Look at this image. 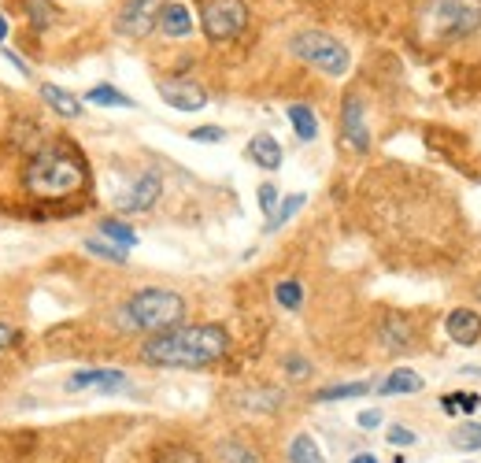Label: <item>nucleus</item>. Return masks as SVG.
Wrapping results in <instances>:
<instances>
[{
  "label": "nucleus",
  "instance_id": "nucleus-1",
  "mask_svg": "<svg viewBox=\"0 0 481 463\" xmlns=\"http://www.w3.org/2000/svg\"><path fill=\"white\" fill-rule=\"evenodd\" d=\"M226 352H230V334L219 323H178L163 334H152L141 345V360L148 368H211Z\"/></svg>",
  "mask_w": 481,
  "mask_h": 463
},
{
  "label": "nucleus",
  "instance_id": "nucleus-2",
  "mask_svg": "<svg viewBox=\"0 0 481 463\" xmlns=\"http://www.w3.org/2000/svg\"><path fill=\"white\" fill-rule=\"evenodd\" d=\"M86 182H89L86 160L63 141H53V145H45V149H37L34 160L27 163V170H22V186H27V193L37 201L70 197V193L86 189Z\"/></svg>",
  "mask_w": 481,
  "mask_h": 463
},
{
  "label": "nucleus",
  "instance_id": "nucleus-3",
  "mask_svg": "<svg viewBox=\"0 0 481 463\" xmlns=\"http://www.w3.org/2000/svg\"><path fill=\"white\" fill-rule=\"evenodd\" d=\"M186 315V301L174 289H137L134 297H126L115 311V327L126 334H163L178 327Z\"/></svg>",
  "mask_w": 481,
  "mask_h": 463
},
{
  "label": "nucleus",
  "instance_id": "nucleus-4",
  "mask_svg": "<svg viewBox=\"0 0 481 463\" xmlns=\"http://www.w3.org/2000/svg\"><path fill=\"white\" fill-rule=\"evenodd\" d=\"M426 41H455L481 30V0H426L419 12Z\"/></svg>",
  "mask_w": 481,
  "mask_h": 463
},
{
  "label": "nucleus",
  "instance_id": "nucleus-5",
  "mask_svg": "<svg viewBox=\"0 0 481 463\" xmlns=\"http://www.w3.org/2000/svg\"><path fill=\"white\" fill-rule=\"evenodd\" d=\"M289 48H293L296 60H303L308 67L322 70V75H330V79H344L348 67H352L348 48L326 30H300V34H293Z\"/></svg>",
  "mask_w": 481,
  "mask_h": 463
},
{
  "label": "nucleus",
  "instance_id": "nucleus-6",
  "mask_svg": "<svg viewBox=\"0 0 481 463\" xmlns=\"http://www.w3.org/2000/svg\"><path fill=\"white\" fill-rule=\"evenodd\" d=\"M200 27H204L208 41H234L248 27V8L245 0H208L200 12Z\"/></svg>",
  "mask_w": 481,
  "mask_h": 463
},
{
  "label": "nucleus",
  "instance_id": "nucleus-7",
  "mask_svg": "<svg viewBox=\"0 0 481 463\" xmlns=\"http://www.w3.org/2000/svg\"><path fill=\"white\" fill-rule=\"evenodd\" d=\"M163 8H167V0H126L115 19V30L122 37H148L160 27Z\"/></svg>",
  "mask_w": 481,
  "mask_h": 463
},
{
  "label": "nucleus",
  "instance_id": "nucleus-8",
  "mask_svg": "<svg viewBox=\"0 0 481 463\" xmlns=\"http://www.w3.org/2000/svg\"><path fill=\"white\" fill-rule=\"evenodd\" d=\"M341 137L352 153H370V127H367V108L360 96H348L341 108Z\"/></svg>",
  "mask_w": 481,
  "mask_h": 463
},
{
  "label": "nucleus",
  "instance_id": "nucleus-9",
  "mask_svg": "<svg viewBox=\"0 0 481 463\" xmlns=\"http://www.w3.org/2000/svg\"><path fill=\"white\" fill-rule=\"evenodd\" d=\"M156 93L163 96L170 108H178V112H200V108H208L204 86H196L193 79H163V82H156Z\"/></svg>",
  "mask_w": 481,
  "mask_h": 463
},
{
  "label": "nucleus",
  "instance_id": "nucleus-10",
  "mask_svg": "<svg viewBox=\"0 0 481 463\" xmlns=\"http://www.w3.org/2000/svg\"><path fill=\"white\" fill-rule=\"evenodd\" d=\"M160 197H163V178L156 175V170H145V175L134 182V189L119 201V211H126V215L148 211V208H156Z\"/></svg>",
  "mask_w": 481,
  "mask_h": 463
},
{
  "label": "nucleus",
  "instance_id": "nucleus-11",
  "mask_svg": "<svg viewBox=\"0 0 481 463\" xmlns=\"http://www.w3.org/2000/svg\"><path fill=\"white\" fill-rule=\"evenodd\" d=\"M444 330L455 345H474V341L481 337V315L470 311V308H455V311H448Z\"/></svg>",
  "mask_w": 481,
  "mask_h": 463
},
{
  "label": "nucleus",
  "instance_id": "nucleus-12",
  "mask_svg": "<svg viewBox=\"0 0 481 463\" xmlns=\"http://www.w3.org/2000/svg\"><path fill=\"white\" fill-rule=\"evenodd\" d=\"M67 389H104V393H115V389H126V375L122 371H104V368H93V371H79L67 378Z\"/></svg>",
  "mask_w": 481,
  "mask_h": 463
},
{
  "label": "nucleus",
  "instance_id": "nucleus-13",
  "mask_svg": "<svg viewBox=\"0 0 481 463\" xmlns=\"http://www.w3.org/2000/svg\"><path fill=\"white\" fill-rule=\"evenodd\" d=\"M382 349L386 352H408V349H415L411 341H415V330H411V323L403 319V315H389V319L382 323Z\"/></svg>",
  "mask_w": 481,
  "mask_h": 463
},
{
  "label": "nucleus",
  "instance_id": "nucleus-14",
  "mask_svg": "<svg viewBox=\"0 0 481 463\" xmlns=\"http://www.w3.org/2000/svg\"><path fill=\"white\" fill-rule=\"evenodd\" d=\"M286 401L282 389H274V385H256V389H241L237 393V404L245 411H278Z\"/></svg>",
  "mask_w": 481,
  "mask_h": 463
},
{
  "label": "nucleus",
  "instance_id": "nucleus-15",
  "mask_svg": "<svg viewBox=\"0 0 481 463\" xmlns=\"http://www.w3.org/2000/svg\"><path fill=\"white\" fill-rule=\"evenodd\" d=\"M248 160L263 170H278L282 167V145H278L270 134H256L248 141Z\"/></svg>",
  "mask_w": 481,
  "mask_h": 463
},
{
  "label": "nucleus",
  "instance_id": "nucleus-16",
  "mask_svg": "<svg viewBox=\"0 0 481 463\" xmlns=\"http://www.w3.org/2000/svg\"><path fill=\"white\" fill-rule=\"evenodd\" d=\"M160 30H163L167 37H186V34H193V15H189V8L178 4V0H167V8H163V15H160Z\"/></svg>",
  "mask_w": 481,
  "mask_h": 463
},
{
  "label": "nucleus",
  "instance_id": "nucleus-17",
  "mask_svg": "<svg viewBox=\"0 0 481 463\" xmlns=\"http://www.w3.org/2000/svg\"><path fill=\"white\" fill-rule=\"evenodd\" d=\"M41 96H45V104L53 108L56 115H63V119H79V115L86 112L79 96L67 93V89H60V86H41Z\"/></svg>",
  "mask_w": 481,
  "mask_h": 463
},
{
  "label": "nucleus",
  "instance_id": "nucleus-18",
  "mask_svg": "<svg viewBox=\"0 0 481 463\" xmlns=\"http://www.w3.org/2000/svg\"><path fill=\"white\" fill-rule=\"evenodd\" d=\"M215 452H219V459L222 463H260V452H256V445H248L245 437H222V442L215 445Z\"/></svg>",
  "mask_w": 481,
  "mask_h": 463
},
{
  "label": "nucleus",
  "instance_id": "nucleus-19",
  "mask_svg": "<svg viewBox=\"0 0 481 463\" xmlns=\"http://www.w3.org/2000/svg\"><path fill=\"white\" fill-rule=\"evenodd\" d=\"M289 123H293L300 141H315L319 137V119H315V112L308 104H289Z\"/></svg>",
  "mask_w": 481,
  "mask_h": 463
},
{
  "label": "nucleus",
  "instance_id": "nucleus-20",
  "mask_svg": "<svg viewBox=\"0 0 481 463\" xmlns=\"http://www.w3.org/2000/svg\"><path fill=\"white\" fill-rule=\"evenodd\" d=\"M100 237H108L112 245H119L122 252L137 245V234H134V227H126L122 219H104V223H100Z\"/></svg>",
  "mask_w": 481,
  "mask_h": 463
},
{
  "label": "nucleus",
  "instance_id": "nucleus-21",
  "mask_svg": "<svg viewBox=\"0 0 481 463\" xmlns=\"http://www.w3.org/2000/svg\"><path fill=\"white\" fill-rule=\"evenodd\" d=\"M377 389H382L386 397H389V393H419V389H422V375H415V371H408V368H400V371H393Z\"/></svg>",
  "mask_w": 481,
  "mask_h": 463
},
{
  "label": "nucleus",
  "instance_id": "nucleus-22",
  "mask_svg": "<svg viewBox=\"0 0 481 463\" xmlns=\"http://www.w3.org/2000/svg\"><path fill=\"white\" fill-rule=\"evenodd\" d=\"M289 459H293V463H326V456H322V449L315 445L311 434H296V437H293Z\"/></svg>",
  "mask_w": 481,
  "mask_h": 463
},
{
  "label": "nucleus",
  "instance_id": "nucleus-23",
  "mask_svg": "<svg viewBox=\"0 0 481 463\" xmlns=\"http://www.w3.org/2000/svg\"><path fill=\"white\" fill-rule=\"evenodd\" d=\"M86 101H89V104H104V108H137L130 96L119 93L115 86H93V89L86 93Z\"/></svg>",
  "mask_w": 481,
  "mask_h": 463
},
{
  "label": "nucleus",
  "instance_id": "nucleus-24",
  "mask_svg": "<svg viewBox=\"0 0 481 463\" xmlns=\"http://www.w3.org/2000/svg\"><path fill=\"white\" fill-rule=\"evenodd\" d=\"M370 389V382H344V385H330V389H319L315 401L326 404V401H348V397H363Z\"/></svg>",
  "mask_w": 481,
  "mask_h": 463
},
{
  "label": "nucleus",
  "instance_id": "nucleus-25",
  "mask_svg": "<svg viewBox=\"0 0 481 463\" xmlns=\"http://www.w3.org/2000/svg\"><path fill=\"white\" fill-rule=\"evenodd\" d=\"M300 208H303V193H293V197H286L282 204L274 208V215L267 219V230H278V227H286V223H289V219H293Z\"/></svg>",
  "mask_w": 481,
  "mask_h": 463
},
{
  "label": "nucleus",
  "instance_id": "nucleus-26",
  "mask_svg": "<svg viewBox=\"0 0 481 463\" xmlns=\"http://www.w3.org/2000/svg\"><path fill=\"white\" fill-rule=\"evenodd\" d=\"M274 297H278V304H282V308L296 311V308L303 304V285H300L296 278H286V282L274 285Z\"/></svg>",
  "mask_w": 481,
  "mask_h": 463
},
{
  "label": "nucleus",
  "instance_id": "nucleus-27",
  "mask_svg": "<svg viewBox=\"0 0 481 463\" xmlns=\"http://www.w3.org/2000/svg\"><path fill=\"white\" fill-rule=\"evenodd\" d=\"M27 15L34 22V30H48L53 27V19H56L53 0H27Z\"/></svg>",
  "mask_w": 481,
  "mask_h": 463
},
{
  "label": "nucleus",
  "instance_id": "nucleus-28",
  "mask_svg": "<svg viewBox=\"0 0 481 463\" xmlns=\"http://www.w3.org/2000/svg\"><path fill=\"white\" fill-rule=\"evenodd\" d=\"M452 445H455V449H463V452L481 449V423H467V426H460V430L452 434Z\"/></svg>",
  "mask_w": 481,
  "mask_h": 463
},
{
  "label": "nucleus",
  "instance_id": "nucleus-29",
  "mask_svg": "<svg viewBox=\"0 0 481 463\" xmlns=\"http://www.w3.org/2000/svg\"><path fill=\"white\" fill-rule=\"evenodd\" d=\"M86 249H89L93 256H100V260H108V263H126V252H122L119 245H108V241H100V237H89Z\"/></svg>",
  "mask_w": 481,
  "mask_h": 463
},
{
  "label": "nucleus",
  "instance_id": "nucleus-30",
  "mask_svg": "<svg viewBox=\"0 0 481 463\" xmlns=\"http://www.w3.org/2000/svg\"><path fill=\"white\" fill-rule=\"evenodd\" d=\"M189 137L200 141V145H215V141L226 137V130L222 127H196V130H189Z\"/></svg>",
  "mask_w": 481,
  "mask_h": 463
},
{
  "label": "nucleus",
  "instance_id": "nucleus-31",
  "mask_svg": "<svg viewBox=\"0 0 481 463\" xmlns=\"http://www.w3.org/2000/svg\"><path fill=\"white\" fill-rule=\"evenodd\" d=\"M260 208H263L267 219L274 215V208H278V189L274 186H260Z\"/></svg>",
  "mask_w": 481,
  "mask_h": 463
},
{
  "label": "nucleus",
  "instance_id": "nucleus-32",
  "mask_svg": "<svg viewBox=\"0 0 481 463\" xmlns=\"http://www.w3.org/2000/svg\"><path fill=\"white\" fill-rule=\"evenodd\" d=\"M160 463H200V456L189 452V449H170V452H163Z\"/></svg>",
  "mask_w": 481,
  "mask_h": 463
},
{
  "label": "nucleus",
  "instance_id": "nucleus-33",
  "mask_svg": "<svg viewBox=\"0 0 481 463\" xmlns=\"http://www.w3.org/2000/svg\"><path fill=\"white\" fill-rule=\"evenodd\" d=\"M286 371H289L293 378H308V375H311L308 360H300V356H289V360H286Z\"/></svg>",
  "mask_w": 481,
  "mask_h": 463
},
{
  "label": "nucleus",
  "instance_id": "nucleus-34",
  "mask_svg": "<svg viewBox=\"0 0 481 463\" xmlns=\"http://www.w3.org/2000/svg\"><path fill=\"white\" fill-rule=\"evenodd\" d=\"M389 442H393V445H415V434H411L408 426H393V430H389Z\"/></svg>",
  "mask_w": 481,
  "mask_h": 463
},
{
  "label": "nucleus",
  "instance_id": "nucleus-35",
  "mask_svg": "<svg viewBox=\"0 0 481 463\" xmlns=\"http://www.w3.org/2000/svg\"><path fill=\"white\" fill-rule=\"evenodd\" d=\"M15 341H19V330H12L8 323H0V352H4V349H12Z\"/></svg>",
  "mask_w": 481,
  "mask_h": 463
},
{
  "label": "nucleus",
  "instance_id": "nucleus-36",
  "mask_svg": "<svg viewBox=\"0 0 481 463\" xmlns=\"http://www.w3.org/2000/svg\"><path fill=\"white\" fill-rule=\"evenodd\" d=\"M452 404H455V408H463V411H474L481 401H477L474 393H452Z\"/></svg>",
  "mask_w": 481,
  "mask_h": 463
},
{
  "label": "nucleus",
  "instance_id": "nucleus-37",
  "mask_svg": "<svg viewBox=\"0 0 481 463\" xmlns=\"http://www.w3.org/2000/svg\"><path fill=\"white\" fill-rule=\"evenodd\" d=\"M377 423H382V411H360V426H367V430H374Z\"/></svg>",
  "mask_w": 481,
  "mask_h": 463
},
{
  "label": "nucleus",
  "instance_id": "nucleus-38",
  "mask_svg": "<svg viewBox=\"0 0 481 463\" xmlns=\"http://www.w3.org/2000/svg\"><path fill=\"white\" fill-rule=\"evenodd\" d=\"M4 56H8V60H12L15 67H19V70H22V75H30V67H27V63H22V60H19L15 53H12V48H4Z\"/></svg>",
  "mask_w": 481,
  "mask_h": 463
},
{
  "label": "nucleus",
  "instance_id": "nucleus-39",
  "mask_svg": "<svg viewBox=\"0 0 481 463\" xmlns=\"http://www.w3.org/2000/svg\"><path fill=\"white\" fill-rule=\"evenodd\" d=\"M352 463H377V459H374V456H370V452H360V456H356V459H352Z\"/></svg>",
  "mask_w": 481,
  "mask_h": 463
},
{
  "label": "nucleus",
  "instance_id": "nucleus-40",
  "mask_svg": "<svg viewBox=\"0 0 481 463\" xmlns=\"http://www.w3.org/2000/svg\"><path fill=\"white\" fill-rule=\"evenodd\" d=\"M4 37H8V19L0 15V41H4Z\"/></svg>",
  "mask_w": 481,
  "mask_h": 463
},
{
  "label": "nucleus",
  "instance_id": "nucleus-41",
  "mask_svg": "<svg viewBox=\"0 0 481 463\" xmlns=\"http://www.w3.org/2000/svg\"><path fill=\"white\" fill-rule=\"evenodd\" d=\"M477 301H481V285H477Z\"/></svg>",
  "mask_w": 481,
  "mask_h": 463
}]
</instances>
